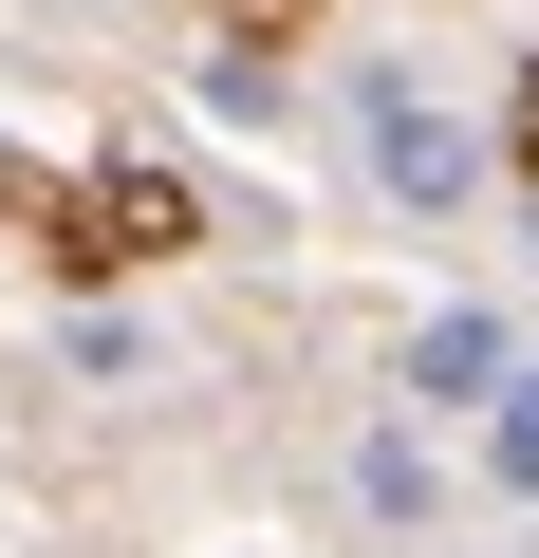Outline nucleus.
<instances>
[{"label":"nucleus","mask_w":539,"mask_h":558,"mask_svg":"<svg viewBox=\"0 0 539 558\" xmlns=\"http://www.w3.org/2000/svg\"><path fill=\"white\" fill-rule=\"evenodd\" d=\"M354 149H372V186H391L409 223H446V205H465V131H446V94H428V75H354Z\"/></svg>","instance_id":"1"},{"label":"nucleus","mask_w":539,"mask_h":558,"mask_svg":"<svg viewBox=\"0 0 539 558\" xmlns=\"http://www.w3.org/2000/svg\"><path fill=\"white\" fill-rule=\"evenodd\" d=\"M502 373H520V336H502V317H428L391 391H409V410H465V428H483V391H502Z\"/></svg>","instance_id":"2"},{"label":"nucleus","mask_w":539,"mask_h":558,"mask_svg":"<svg viewBox=\"0 0 539 558\" xmlns=\"http://www.w3.org/2000/svg\"><path fill=\"white\" fill-rule=\"evenodd\" d=\"M483 465H502V502H539V373L483 391Z\"/></svg>","instance_id":"3"},{"label":"nucleus","mask_w":539,"mask_h":558,"mask_svg":"<svg viewBox=\"0 0 539 558\" xmlns=\"http://www.w3.org/2000/svg\"><path fill=\"white\" fill-rule=\"evenodd\" d=\"M354 502H372V521H428L446 484H428V447H354Z\"/></svg>","instance_id":"4"},{"label":"nucleus","mask_w":539,"mask_h":558,"mask_svg":"<svg viewBox=\"0 0 539 558\" xmlns=\"http://www.w3.org/2000/svg\"><path fill=\"white\" fill-rule=\"evenodd\" d=\"M280 20H298V0H242V38H280Z\"/></svg>","instance_id":"5"},{"label":"nucleus","mask_w":539,"mask_h":558,"mask_svg":"<svg viewBox=\"0 0 539 558\" xmlns=\"http://www.w3.org/2000/svg\"><path fill=\"white\" fill-rule=\"evenodd\" d=\"M520 186H539V94H520Z\"/></svg>","instance_id":"6"}]
</instances>
